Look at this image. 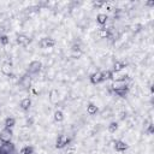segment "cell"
<instances>
[{
  "mask_svg": "<svg viewBox=\"0 0 154 154\" xmlns=\"http://www.w3.org/2000/svg\"><path fill=\"white\" fill-rule=\"evenodd\" d=\"M112 88H113L114 93L118 94L122 97H124L126 95V93H128V85L125 84V82H117V81H114V83L112 84Z\"/></svg>",
  "mask_w": 154,
  "mask_h": 154,
  "instance_id": "6da1fadb",
  "label": "cell"
},
{
  "mask_svg": "<svg viewBox=\"0 0 154 154\" xmlns=\"http://www.w3.org/2000/svg\"><path fill=\"white\" fill-rule=\"evenodd\" d=\"M70 143V138L66 135H59L55 140V148L58 149H63L65 148L67 144Z\"/></svg>",
  "mask_w": 154,
  "mask_h": 154,
  "instance_id": "7a4b0ae2",
  "label": "cell"
},
{
  "mask_svg": "<svg viewBox=\"0 0 154 154\" xmlns=\"http://www.w3.org/2000/svg\"><path fill=\"white\" fill-rule=\"evenodd\" d=\"M11 138H12V129L4 128L0 131V141L2 143H7V142H11Z\"/></svg>",
  "mask_w": 154,
  "mask_h": 154,
  "instance_id": "3957f363",
  "label": "cell"
},
{
  "mask_svg": "<svg viewBox=\"0 0 154 154\" xmlns=\"http://www.w3.org/2000/svg\"><path fill=\"white\" fill-rule=\"evenodd\" d=\"M41 67H42V63L40 60H32L28 65V72L29 73H37V72H40Z\"/></svg>",
  "mask_w": 154,
  "mask_h": 154,
  "instance_id": "277c9868",
  "label": "cell"
},
{
  "mask_svg": "<svg viewBox=\"0 0 154 154\" xmlns=\"http://www.w3.org/2000/svg\"><path fill=\"white\" fill-rule=\"evenodd\" d=\"M55 40L54 38H52V37H43V38H41V41H40V47L41 48H52V47H54L55 46Z\"/></svg>",
  "mask_w": 154,
  "mask_h": 154,
  "instance_id": "5b68a950",
  "label": "cell"
},
{
  "mask_svg": "<svg viewBox=\"0 0 154 154\" xmlns=\"http://www.w3.org/2000/svg\"><path fill=\"white\" fill-rule=\"evenodd\" d=\"M16 41L19 46H28L31 42V38L25 34H18L16 36Z\"/></svg>",
  "mask_w": 154,
  "mask_h": 154,
  "instance_id": "8992f818",
  "label": "cell"
},
{
  "mask_svg": "<svg viewBox=\"0 0 154 154\" xmlns=\"http://www.w3.org/2000/svg\"><path fill=\"white\" fill-rule=\"evenodd\" d=\"M114 149L117 152H119V153H123V152L129 149V144L125 141H123V140H117L114 142Z\"/></svg>",
  "mask_w": 154,
  "mask_h": 154,
  "instance_id": "52a82bcc",
  "label": "cell"
},
{
  "mask_svg": "<svg viewBox=\"0 0 154 154\" xmlns=\"http://www.w3.org/2000/svg\"><path fill=\"white\" fill-rule=\"evenodd\" d=\"M89 79H90V82H91L93 84H99V83L103 82V78H102V71H96V72L91 73L90 77H89Z\"/></svg>",
  "mask_w": 154,
  "mask_h": 154,
  "instance_id": "ba28073f",
  "label": "cell"
},
{
  "mask_svg": "<svg viewBox=\"0 0 154 154\" xmlns=\"http://www.w3.org/2000/svg\"><path fill=\"white\" fill-rule=\"evenodd\" d=\"M126 66H128V63H126L125 60H117V61L113 64L112 71L116 72V73H118V72H120L122 70H124Z\"/></svg>",
  "mask_w": 154,
  "mask_h": 154,
  "instance_id": "9c48e42d",
  "label": "cell"
},
{
  "mask_svg": "<svg viewBox=\"0 0 154 154\" xmlns=\"http://www.w3.org/2000/svg\"><path fill=\"white\" fill-rule=\"evenodd\" d=\"M0 152H2L4 154H13V153H14V146H13L11 142L4 143V144L0 147Z\"/></svg>",
  "mask_w": 154,
  "mask_h": 154,
  "instance_id": "30bf717a",
  "label": "cell"
},
{
  "mask_svg": "<svg viewBox=\"0 0 154 154\" xmlns=\"http://www.w3.org/2000/svg\"><path fill=\"white\" fill-rule=\"evenodd\" d=\"M1 72H2L4 75H6V76H11L12 72H13V66H12V64L8 63V61H5V63L1 65Z\"/></svg>",
  "mask_w": 154,
  "mask_h": 154,
  "instance_id": "8fae6325",
  "label": "cell"
},
{
  "mask_svg": "<svg viewBox=\"0 0 154 154\" xmlns=\"http://www.w3.org/2000/svg\"><path fill=\"white\" fill-rule=\"evenodd\" d=\"M30 106H31V99H30V97H24V99H22L20 102H19V107H20L23 111H28V109L30 108Z\"/></svg>",
  "mask_w": 154,
  "mask_h": 154,
  "instance_id": "7c38bea8",
  "label": "cell"
},
{
  "mask_svg": "<svg viewBox=\"0 0 154 154\" xmlns=\"http://www.w3.org/2000/svg\"><path fill=\"white\" fill-rule=\"evenodd\" d=\"M107 19H108V16L106 13H99L96 16V22L100 24V25H105L107 23Z\"/></svg>",
  "mask_w": 154,
  "mask_h": 154,
  "instance_id": "4fadbf2b",
  "label": "cell"
},
{
  "mask_svg": "<svg viewBox=\"0 0 154 154\" xmlns=\"http://www.w3.org/2000/svg\"><path fill=\"white\" fill-rule=\"evenodd\" d=\"M97 111H99L97 106H96L95 103H93V102H90V103L87 106V113H88V114H90V116L96 114V113H97Z\"/></svg>",
  "mask_w": 154,
  "mask_h": 154,
  "instance_id": "5bb4252c",
  "label": "cell"
},
{
  "mask_svg": "<svg viewBox=\"0 0 154 154\" xmlns=\"http://www.w3.org/2000/svg\"><path fill=\"white\" fill-rule=\"evenodd\" d=\"M4 125H5V128H7V129H12V128L16 125V119H14L13 117H7V118L5 119V122H4Z\"/></svg>",
  "mask_w": 154,
  "mask_h": 154,
  "instance_id": "9a60e30c",
  "label": "cell"
},
{
  "mask_svg": "<svg viewBox=\"0 0 154 154\" xmlns=\"http://www.w3.org/2000/svg\"><path fill=\"white\" fill-rule=\"evenodd\" d=\"M53 117H54V120H55V122H58V123H60V122H63V120H64V113H63L60 109H57V111L54 112Z\"/></svg>",
  "mask_w": 154,
  "mask_h": 154,
  "instance_id": "2e32d148",
  "label": "cell"
},
{
  "mask_svg": "<svg viewBox=\"0 0 154 154\" xmlns=\"http://www.w3.org/2000/svg\"><path fill=\"white\" fill-rule=\"evenodd\" d=\"M113 76H114V72H113V71H111V70L102 71V78H103V81H107V79H113Z\"/></svg>",
  "mask_w": 154,
  "mask_h": 154,
  "instance_id": "e0dca14e",
  "label": "cell"
},
{
  "mask_svg": "<svg viewBox=\"0 0 154 154\" xmlns=\"http://www.w3.org/2000/svg\"><path fill=\"white\" fill-rule=\"evenodd\" d=\"M32 152H34V147L32 146H24L19 150V154H32Z\"/></svg>",
  "mask_w": 154,
  "mask_h": 154,
  "instance_id": "ac0fdd59",
  "label": "cell"
},
{
  "mask_svg": "<svg viewBox=\"0 0 154 154\" xmlns=\"http://www.w3.org/2000/svg\"><path fill=\"white\" fill-rule=\"evenodd\" d=\"M107 129H108V131H109L111 134H114V132L118 130V123H117V122H111V123L108 124Z\"/></svg>",
  "mask_w": 154,
  "mask_h": 154,
  "instance_id": "d6986e66",
  "label": "cell"
},
{
  "mask_svg": "<svg viewBox=\"0 0 154 154\" xmlns=\"http://www.w3.org/2000/svg\"><path fill=\"white\" fill-rule=\"evenodd\" d=\"M49 100L52 101V102H57L58 101V95H59V93H58V90H55V89H53V90H51V93H49Z\"/></svg>",
  "mask_w": 154,
  "mask_h": 154,
  "instance_id": "ffe728a7",
  "label": "cell"
},
{
  "mask_svg": "<svg viewBox=\"0 0 154 154\" xmlns=\"http://www.w3.org/2000/svg\"><path fill=\"white\" fill-rule=\"evenodd\" d=\"M0 42H1L2 45H7V43L10 42V38H8V36H6V35H2V36H0Z\"/></svg>",
  "mask_w": 154,
  "mask_h": 154,
  "instance_id": "44dd1931",
  "label": "cell"
},
{
  "mask_svg": "<svg viewBox=\"0 0 154 154\" xmlns=\"http://www.w3.org/2000/svg\"><path fill=\"white\" fill-rule=\"evenodd\" d=\"M106 2L105 1H93V5L95 6V7H101V6H103Z\"/></svg>",
  "mask_w": 154,
  "mask_h": 154,
  "instance_id": "7402d4cb",
  "label": "cell"
}]
</instances>
